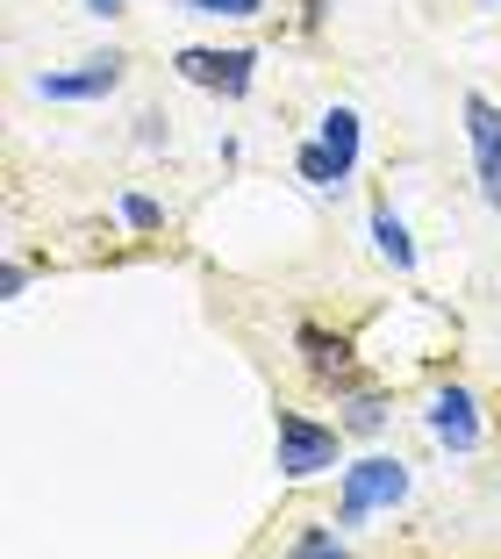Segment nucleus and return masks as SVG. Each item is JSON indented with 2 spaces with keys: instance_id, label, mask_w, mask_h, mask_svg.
Here are the masks:
<instances>
[{
  "instance_id": "obj_1",
  "label": "nucleus",
  "mask_w": 501,
  "mask_h": 559,
  "mask_svg": "<svg viewBox=\"0 0 501 559\" xmlns=\"http://www.w3.org/2000/svg\"><path fill=\"white\" fill-rule=\"evenodd\" d=\"M408 488H416V474H408L394 452H366V460L344 466V495H337V531H358L366 516L380 510H402Z\"/></svg>"
},
{
  "instance_id": "obj_2",
  "label": "nucleus",
  "mask_w": 501,
  "mask_h": 559,
  "mask_svg": "<svg viewBox=\"0 0 501 559\" xmlns=\"http://www.w3.org/2000/svg\"><path fill=\"white\" fill-rule=\"evenodd\" d=\"M273 466L287 480L330 474V466H337V430L315 424V416H301V409H279L273 416Z\"/></svg>"
},
{
  "instance_id": "obj_3",
  "label": "nucleus",
  "mask_w": 501,
  "mask_h": 559,
  "mask_svg": "<svg viewBox=\"0 0 501 559\" xmlns=\"http://www.w3.org/2000/svg\"><path fill=\"white\" fill-rule=\"evenodd\" d=\"M172 72L187 86H201V94H223V100H243L251 94V80H259V58L251 50H208V44H187L172 58Z\"/></svg>"
},
{
  "instance_id": "obj_4",
  "label": "nucleus",
  "mask_w": 501,
  "mask_h": 559,
  "mask_svg": "<svg viewBox=\"0 0 501 559\" xmlns=\"http://www.w3.org/2000/svg\"><path fill=\"white\" fill-rule=\"evenodd\" d=\"M422 424H430V438L452 452V460H473L487 444V416H480V402H473V388H437L430 395V409H422Z\"/></svg>"
},
{
  "instance_id": "obj_5",
  "label": "nucleus",
  "mask_w": 501,
  "mask_h": 559,
  "mask_svg": "<svg viewBox=\"0 0 501 559\" xmlns=\"http://www.w3.org/2000/svg\"><path fill=\"white\" fill-rule=\"evenodd\" d=\"M122 66H130L122 50H100V58H80L72 72H44L36 94L44 100H108L115 86H122Z\"/></svg>"
},
{
  "instance_id": "obj_6",
  "label": "nucleus",
  "mask_w": 501,
  "mask_h": 559,
  "mask_svg": "<svg viewBox=\"0 0 501 559\" xmlns=\"http://www.w3.org/2000/svg\"><path fill=\"white\" fill-rule=\"evenodd\" d=\"M466 136H473V165H480V201L501 209V108L487 94H466Z\"/></svg>"
},
{
  "instance_id": "obj_7",
  "label": "nucleus",
  "mask_w": 501,
  "mask_h": 559,
  "mask_svg": "<svg viewBox=\"0 0 501 559\" xmlns=\"http://www.w3.org/2000/svg\"><path fill=\"white\" fill-rule=\"evenodd\" d=\"M294 345H301L308 373L330 380V388H351V337L344 330H323V323H301L294 330Z\"/></svg>"
},
{
  "instance_id": "obj_8",
  "label": "nucleus",
  "mask_w": 501,
  "mask_h": 559,
  "mask_svg": "<svg viewBox=\"0 0 501 559\" xmlns=\"http://www.w3.org/2000/svg\"><path fill=\"white\" fill-rule=\"evenodd\" d=\"M372 251H380V259H387L394 273H416V237H408V223L387 209V201L372 209Z\"/></svg>"
},
{
  "instance_id": "obj_9",
  "label": "nucleus",
  "mask_w": 501,
  "mask_h": 559,
  "mask_svg": "<svg viewBox=\"0 0 501 559\" xmlns=\"http://www.w3.org/2000/svg\"><path fill=\"white\" fill-rule=\"evenodd\" d=\"M294 173H301V180L315 187V194H344V187H351V180H344V165L330 158V144H323V136H308V144L294 151Z\"/></svg>"
},
{
  "instance_id": "obj_10",
  "label": "nucleus",
  "mask_w": 501,
  "mask_h": 559,
  "mask_svg": "<svg viewBox=\"0 0 501 559\" xmlns=\"http://www.w3.org/2000/svg\"><path fill=\"white\" fill-rule=\"evenodd\" d=\"M315 136L330 144V158H337V165H344V180H351V173H358V136H366L358 108H330V116H323V130H315Z\"/></svg>"
},
{
  "instance_id": "obj_11",
  "label": "nucleus",
  "mask_w": 501,
  "mask_h": 559,
  "mask_svg": "<svg viewBox=\"0 0 501 559\" xmlns=\"http://www.w3.org/2000/svg\"><path fill=\"white\" fill-rule=\"evenodd\" d=\"M344 430L351 438H380L387 430V395H351L344 402Z\"/></svg>"
},
{
  "instance_id": "obj_12",
  "label": "nucleus",
  "mask_w": 501,
  "mask_h": 559,
  "mask_svg": "<svg viewBox=\"0 0 501 559\" xmlns=\"http://www.w3.org/2000/svg\"><path fill=\"white\" fill-rule=\"evenodd\" d=\"M287 559H351V545H344L337 531H323V524H315V531H301V538L287 545Z\"/></svg>"
},
{
  "instance_id": "obj_13",
  "label": "nucleus",
  "mask_w": 501,
  "mask_h": 559,
  "mask_svg": "<svg viewBox=\"0 0 501 559\" xmlns=\"http://www.w3.org/2000/svg\"><path fill=\"white\" fill-rule=\"evenodd\" d=\"M187 15H215V22H251L265 15V0H179Z\"/></svg>"
},
{
  "instance_id": "obj_14",
  "label": "nucleus",
  "mask_w": 501,
  "mask_h": 559,
  "mask_svg": "<svg viewBox=\"0 0 501 559\" xmlns=\"http://www.w3.org/2000/svg\"><path fill=\"white\" fill-rule=\"evenodd\" d=\"M122 223H130V230H165V209L151 194H122Z\"/></svg>"
},
{
  "instance_id": "obj_15",
  "label": "nucleus",
  "mask_w": 501,
  "mask_h": 559,
  "mask_svg": "<svg viewBox=\"0 0 501 559\" xmlns=\"http://www.w3.org/2000/svg\"><path fill=\"white\" fill-rule=\"evenodd\" d=\"M22 287H29V265L8 259V265H0V301H22Z\"/></svg>"
},
{
  "instance_id": "obj_16",
  "label": "nucleus",
  "mask_w": 501,
  "mask_h": 559,
  "mask_svg": "<svg viewBox=\"0 0 501 559\" xmlns=\"http://www.w3.org/2000/svg\"><path fill=\"white\" fill-rule=\"evenodd\" d=\"M86 15H100V22H115V15H122V0H86Z\"/></svg>"
},
{
  "instance_id": "obj_17",
  "label": "nucleus",
  "mask_w": 501,
  "mask_h": 559,
  "mask_svg": "<svg viewBox=\"0 0 501 559\" xmlns=\"http://www.w3.org/2000/svg\"><path fill=\"white\" fill-rule=\"evenodd\" d=\"M487 8H501V0H487Z\"/></svg>"
}]
</instances>
